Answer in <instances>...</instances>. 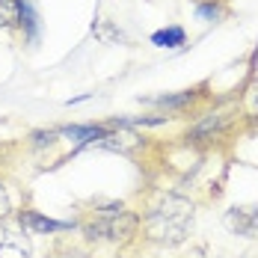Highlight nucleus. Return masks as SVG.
<instances>
[{
  "label": "nucleus",
  "mask_w": 258,
  "mask_h": 258,
  "mask_svg": "<svg viewBox=\"0 0 258 258\" xmlns=\"http://www.w3.org/2000/svg\"><path fill=\"white\" fill-rule=\"evenodd\" d=\"M193 220H196V208L190 199L175 196V193H160L146 208L143 226H146L149 240L163 243V246H178L193 232Z\"/></svg>",
  "instance_id": "obj_1"
},
{
  "label": "nucleus",
  "mask_w": 258,
  "mask_h": 258,
  "mask_svg": "<svg viewBox=\"0 0 258 258\" xmlns=\"http://www.w3.org/2000/svg\"><path fill=\"white\" fill-rule=\"evenodd\" d=\"M140 220L137 214H131L125 205H101L92 208L89 217L80 223L83 234L89 240H110V243H125L131 240V234L137 232Z\"/></svg>",
  "instance_id": "obj_2"
},
{
  "label": "nucleus",
  "mask_w": 258,
  "mask_h": 258,
  "mask_svg": "<svg viewBox=\"0 0 258 258\" xmlns=\"http://www.w3.org/2000/svg\"><path fill=\"white\" fill-rule=\"evenodd\" d=\"M33 246L24 226H15L9 220H0V258H30Z\"/></svg>",
  "instance_id": "obj_3"
},
{
  "label": "nucleus",
  "mask_w": 258,
  "mask_h": 258,
  "mask_svg": "<svg viewBox=\"0 0 258 258\" xmlns=\"http://www.w3.org/2000/svg\"><path fill=\"white\" fill-rule=\"evenodd\" d=\"M226 229L240 237H255L258 234V205H234L226 211Z\"/></svg>",
  "instance_id": "obj_4"
},
{
  "label": "nucleus",
  "mask_w": 258,
  "mask_h": 258,
  "mask_svg": "<svg viewBox=\"0 0 258 258\" xmlns=\"http://www.w3.org/2000/svg\"><path fill=\"white\" fill-rule=\"evenodd\" d=\"M18 223L24 226V232L36 234V232H59V229H66V223H53V220H45V217H39V214H33V211H24L21 217H18Z\"/></svg>",
  "instance_id": "obj_5"
},
{
  "label": "nucleus",
  "mask_w": 258,
  "mask_h": 258,
  "mask_svg": "<svg viewBox=\"0 0 258 258\" xmlns=\"http://www.w3.org/2000/svg\"><path fill=\"white\" fill-rule=\"evenodd\" d=\"M152 45H157V48H178V45H184V30L181 27L157 30L155 36H152Z\"/></svg>",
  "instance_id": "obj_6"
},
{
  "label": "nucleus",
  "mask_w": 258,
  "mask_h": 258,
  "mask_svg": "<svg viewBox=\"0 0 258 258\" xmlns=\"http://www.w3.org/2000/svg\"><path fill=\"white\" fill-rule=\"evenodd\" d=\"M226 125H229V116H226V113H211L202 125L193 128V137H211V134H220Z\"/></svg>",
  "instance_id": "obj_7"
},
{
  "label": "nucleus",
  "mask_w": 258,
  "mask_h": 258,
  "mask_svg": "<svg viewBox=\"0 0 258 258\" xmlns=\"http://www.w3.org/2000/svg\"><path fill=\"white\" fill-rule=\"evenodd\" d=\"M21 6H24V0H0V12H3L6 27H15L21 21Z\"/></svg>",
  "instance_id": "obj_8"
},
{
  "label": "nucleus",
  "mask_w": 258,
  "mask_h": 258,
  "mask_svg": "<svg viewBox=\"0 0 258 258\" xmlns=\"http://www.w3.org/2000/svg\"><path fill=\"white\" fill-rule=\"evenodd\" d=\"M9 211H12V196H9L6 184L0 181V220H6V217H9Z\"/></svg>",
  "instance_id": "obj_9"
},
{
  "label": "nucleus",
  "mask_w": 258,
  "mask_h": 258,
  "mask_svg": "<svg viewBox=\"0 0 258 258\" xmlns=\"http://www.w3.org/2000/svg\"><path fill=\"white\" fill-rule=\"evenodd\" d=\"M196 15H199L202 21H208V18H220V15H223V9H220L217 3H202V6L196 9Z\"/></svg>",
  "instance_id": "obj_10"
},
{
  "label": "nucleus",
  "mask_w": 258,
  "mask_h": 258,
  "mask_svg": "<svg viewBox=\"0 0 258 258\" xmlns=\"http://www.w3.org/2000/svg\"><path fill=\"white\" fill-rule=\"evenodd\" d=\"M246 110H249L252 116H258V80L246 89Z\"/></svg>",
  "instance_id": "obj_11"
},
{
  "label": "nucleus",
  "mask_w": 258,
  "mask_h": 258,
  "mask_svg": "<svg viewBox=\"0 0 258 258\" xmlns=\"http://www.w3.org/2000/svg\"><path fill=\"white\" fill-rule=\"evenodd\" d=\"M0 27H6V21H3V12H0Z\"/></svg>",
  "instance_id": "obj_12"
}]
</instances>
